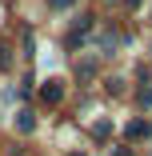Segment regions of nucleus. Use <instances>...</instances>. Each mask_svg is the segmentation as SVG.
I'll return each instance as SVG.
<instances>
[{
	"instance_id": "20e7f679",
	"label": "nucleus",
	"mask_w": 152,
	"mask_h": 156,
	"mask_svg": "<svg viewBox=\"0 0 152 156\" xmlns=\"http://www.w3.org/2000/svg\"><path fill=\"white\" fill-rule=\"evenodd\" d=\"M8 64H12V52H8L4 40H0V68H8Z\"/></svg>"
},
{
	"instance_id": "39448f33",
	"label": "nucleus",
	"mask_w": 152,
	"mask_h": 156,
	"mask_svg": "<svg viewBox=\"0 0 152 156\" xmlns=\"http://www.w3.org/2000/svg\"><path fill=\"white\" fill-rule=\"evenodd\" d=\"M92 136H100V140L108 136V120H96V124H92Z\"/></svg>"
},
{
	"instance_id": "6e6552de",
	"label": "nucleus",
	"mask_w": 152,
	"mask_h": 156,
	"mask_svg": "<svg viewBox=\"0 0 152 156\" xmlns=\"http://www.w3.org/2000/svg\"><path fill=\"white\" fill-rule=\"evenodd\" d=\"M112 156H132V148H108Z\"/></svg>"
},
{
	"instance_id": "0eeeda50",
	"label": "nucleus",
	"mask_w": 152,
	"mask_h": 156,
	"mask_svg": "<svg viewBox=\"0 0 152 156\" xmlns=\"http://www.w3.org/2000/svg\"><path fill=\"white\" fill-rule=\"evenodd\" d=\"M140 104H148V108H152V88H144V92H140Z\"/></svg>"
},
{
	"instance_id": "7ed1b4c3",
	"label": "nucleus",
	"mask_w": 152,
	"mask_h": 156,
	"mask_svg": "<svg viewBox=\"0 0 152 156\" xmlns=\"http://www.w3.org/2000/svg\"><path fill=\"white\" fill-rule=\"evenodd\" d=\"M124 132H128V140H140V136H148V120H132Z\"/></svg>"
},
{
	"instance_id": "423d86ee",
	"label": "nucleus",
	"mask_w": 152,
	"mask_h": 156,
	"mask_svg": "<svg viewBox=\"0 0 152 156\" xmlns=\"http://www.w3.org/2000/svg\"><path fill=\"white\" fill-rule=\"evenodd\" d=\"M48 4H52V8H72L76 0H48Z\"/></svg>"
},
{
	"instance_id": "9d476101",
	"label": "nucleus",
	"mask_w": 152,
	"mask_h": 156,
	"mask_svg": "<svg viewBox=\"0 0 152 156\" xmlns=\"http://www.w3.org/2000/svg\"><path fill=\"white\" fill-rule=\"evenodd\" d=\"M72 156H84V152H72Z\"/></svg>"
},
{
	"instance_id": "f257e3e1",
	"label": "nucleus",
	"mask_w": 152,
	"mask_h": 156,
	"mask_svg": "<svg viewBox=\"0 0 152 156\" xmlns=\"http://www.w3.org/2000/svg\"><path fill=\"white\" fill-rule=\"evenodd\" d=\"M40 100L44 104H60V100H64V84H60V80H44L40 84Z\"/></svg>"
},
{
	"instance_id": "1a4fd4ad",
	"label": "nucleus",
	"mask_w": 152,
	"mask_h": 156,
	"mask_svg": "<svg viewBox=\"0 0 152 156\" xmlns=\"http://www.w3.org/2000/svg\"><path fill=\"white\" fill-rule=\"evenodd\" d=\"M128 8H140V0H128Z\"/></svg>"
},
{
	"instance_id": "f03ea898",
	"label": "nucleus",
	"mask_w": 152,
	"mask_h": 156,
	"mask_svg": "<svg viewBox=\"0 0 152 156\" xmlns=\"http://www.w3.org/2000/svg\"><path fill=\"white\" fill-rule=\"evenodd\" d=\"M16 128H20V132H32V128H36V116L28 112V108H20V112H16Z\"/></svg>"
}]
</instances>
